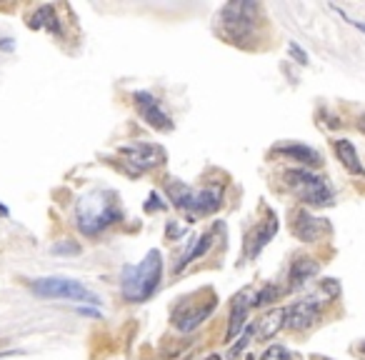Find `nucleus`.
<instances>
[{"label":"nucleus","mask_w":365,"mask_h":360,"mask_svg":"<svg viewBox=\"0 0 365 360\" xmlns=\"http://www.w3.org/2000/svg\"><path fill=\"white\" fill-rule=\"evenodd\" d=\"M120 278H123L120 280L123 295L131 303L148 300L153 293L158 291L160 280H163V256H160V250H148V256L138 265H125Z\"/></svg>","instance_id":"f257e3e1"},{"label":"nucleus","mask_w":365,"mask_h":360,"mask_svg":"<svg viewBox=\"0 0 365 360\" xmlns=\"http://www.w3.org/2000/svg\"><path fill=\"white\" fill-rule=\"evenodd\" d=\"M78 228L85 236H96L103 228L120 221V210H118L115 201H105V193H93L80 198L78 203Z\"/></svg>","instance_id":"f03ea898"},{"label":"nucleus","mask_w":365,"mask_h":360,"mask_svg":"<svg viewBox=\"0 0 365 360\" xmlns=\"http://www.w3.org/2000/svg\"><path fill=\"white\" fill-rule=\"evenodd\" d=\"M168 198L173 201L175 208L190 210L195 215H213L223 205V190L221 188H203V190H190L183 183L170 180L166 188Z\"/></svg>","instance_id":"7ed1b4c3"},{"label":"nucleus","mask_w":365,"mask_h":360,"mask_svg":"<svg viewBox=\"0 0 365 360\" xmlns=\"http://www.w3.org/2000/svg\"><path fill=\"white\" fill-rule=\"evenodd\" d=\"M285 178V185L298 195V201H303L305 205H331L333 203V190L331 185L325 183V178L310 173L308 168H290L283 173Z\"/></svg>","instance_id":"20e7f679"},{"label":"nucleus","mask_w":365,"mask_h":360,"mask_svg":"<svg viewBox=\"0 0 365 360\" xmlns=\"http://www.w3.org/2000/svg\"><path fill=\"white\" fill-rule=\"evenodd\" d=\"M30 291L41 298H63V300H78V303L98 305V295L88 291L83 283L70 280V278H38L30 280Z\"/></svg>","instance_id":"39448f33"},{"label":"nucleus","mask_w":365,"mask_h":360,"mask_svg":"<svg viewBox=\"0 0 365 360\" xmlns=\"http://www.w3.org/2000/svg\"><path fill=\"white\" fill-rule=\"evenodd\" d=\"M255 13H258V5L255 3H230L221 10V23L225 35L233 43L248 41L253 35V25H255Z\"/></svg>","instance_id":"423d86ee"},{"label":"nucleus","mask_w":365,"mask_h":360,"mask_svg":"<svg viewBox=\"0 0 365 360\" xmlns=\"http://www.w3.org/2000/svg\"><path fill=\"white\" fill-rule=\"evenodd\" d=\"M320 313V303L316 298L298 300V303L283 308V328L285 330H308L318 320Z\"/></svg>","instance_id":"0eeeda50"},{"label":"nucleus","mask_w":365,"mask_h":360,"mask_svg":"<svg viewBox=\"0 0 365 360\" xmlns=\"http://www.w3.org/2000/svg\"><path fill=\"white\" fill-rule=\"evenodd\" d=\"M120 155L135 170H153L166 160V150L160 146H153V143H135V146L120 148Z\"/></svg>","instance_id":"6e6552de"},{"label":"nucleus","mask_w":365,"mask_h":360,"mask_svg":"<svg viewBox=\"0 0 365 360\" xmlns=\"http://www.w3.org/2000/svg\"><path fill=\"white\" fill-rule=\"evenodd\" d=\"M133 98H135V105H138V111H140V115H143V120L151 125V128H155V131H173L170 115H168V113L160 108V103L151 95V93H143V90H138V93H135Z\"/></svg>","instance_id":"1a4fd4ad"},{"label":"nucleus","mask_w":365,"mask_h":360,"mask_svg":"<svg viewBox=\"0 0 365 360\" xmlns=\"http://www.w3.org/2000/svg\"><path fill=\"white\" fill-rule=\"evenodd\" d=\"M276 230H278L276 213H268V223H265V225H255L248 233V238H245V250H243V256H241L243 263H245V260H255L258 253L268 245L270 238L276 236Z\"/></svg>","instance_id":"9d476101"},{"label":"nucleus","mask_w":365,"mask_h":360,"mask_svg":"<svg viewBox=\"0 0 365 360\" xmlns=\"http://www.w3.org/2000/svg\"><path fill=\"white\" fill-rule=\"evenodd\" d=\"M290 230H293V236L298 240L303 243H316L318 238L323 236L325 230V223L316 215H310L308 210H296L293 213V221H290Z\"/></svg>","instance_id":"9b49d317"},{"label":"nucleus","mask_w":365,"mask_h":360,"mask_svg":"<svg viewBox=\"0 0 365 360\" xmlns=\"http://www.w3.org/2000/svg\"><path fill=\"white\" fill-rule=\"evenodd\" d=\"M333 148H335V155H338V160H340V166H343L348 173L365 178V166L360 163L358 150H355V146H353L351 140L338 138V140H333Z\"/></svg>","instance_id":"f8f14e48"},{"label":"nucleus","mask_w":365,"mask_h":360,"mask_svg":"<svg viewBox=\"0 0 365 360\" xmlns=\"http://www.w3.org/2000/svg\"><path fill=\"white\" fill-rule=\"evenodd\" d=\"M218 230H221V223H218V225H213V228L208 230V233L198 236L195 240H190V250H188L186 256H183V258L178 260V265H175V273H180V270L186 268V265H190L193 260H198V258L206 256L208 250L213 248V243H215V236H218Z\"/></svg>","instance_id":"ddd939ff"},{"label":"nucleus","mask_w":365,"mask_h":360,"mask_svg":"<svg viewBox=\"0 0 365 360\" xmlns=\"http://www.w3.org/2000/svg\"><path fill=\"white\" fill-rule=\"evenodd\" d=\"M248 311H250V303H248V293H238L230 303V323H228V333H225V343L243 333L245 328V318H248Z\"/></svg>","instance_id":"4468645a"},{"label":"nucleus","mask_w":365,"mask_h":360,"mask_svg":"<svg viewBox=\"0 0 365 360\" xmlns=\"http://www.w3.org/2000/svg\"><path fill=\"white\" fill-rule=\"evenodd\" d=\"M215 311V300H210V303L203 308H195V311H188V308H178V311L173 313V320H175V328H180V330H193V328H198L203 320L210 315V313Z\"/></svg>","instance_id":"2eb2a0df"},{"label":"nucleus","mask_w":365,"mask_h":360,"mask_svg":"<svg viewBox=\"0 0 365 360\" xmlns=\"http://www.w3.org/2000/svg\"><path fill=\"white\" fill-rule=\"evenodd\" d=\"M318 273V263L313 258H296L293 265H290V273H288V280H290V288L296 291V288H303L308 283L310 278Z\"/></svg>","instance_id":"dca6fc26"},{"label":"nucleus","mask_w":365,"mask_h":360,"mask_svg":"<svg viewBox=\"0 0 365 360\" xmlns=\"http://www.w3.org/2000/svg\"><path fill=\"white\" fill-rule=\"evenodd\" d=\"M278 155H283V158H293L298 160V163H303L305 168H318L320 163H323V158H320V153L313 150V148L308 146H278L276 148Z\"/></svg>","instance_id":"f3484780"},{"label":"nucleus","mask_w":365,"mask_h":360,"mask_svg":"<svg viewBox=\"0 0 365 360\" xmlns=\"http://www.w3.org/2000/svg\"><path fill=\"white\" fill-rule=\"evenodd\" d=\"M41 25H45L50 33H60V23H58V15H56V10H53L50 5H43L41 10L35 13L33 23H30V28H41Z\"/></svg>","instance_id":"a211bd4d"},{"label":"nucleus","mask_w":365,"mask_h":360,"mask_svg":"<svg viewBox=\"0 0 365 360\" xmlns=\"http://www.w3.org/2000/svg\"><path fill=\"white\" fill-rule=\"evenodd\" d=\"M278 330H283V308H278V311L270 313L268 318L263 320V328H261L263 338H273Z\"/></svg>","instance_id":"6ab92c4d"},{"label":"nucleus","mask_w":365,"mask_h":360,"mask_svg":"<svg viewBox=\"0 0 365 360\" xmlns=\"http://www.w3.org/2000/svg\"><path fill=\"white\" fill-rule=\"evenodd\" d=\"M278 295H280V291H278L276 285H265V288L255 295V300L250 305H253V308H263V305H270L273 300H278Z\"/></svg>","instance_id":"aec40b11"},{"label":"nucleus","mask_w":365,"mask_h":360,"mask_svg":"<svg viewBox=\"0 0 365 360\" xmlns=\"http://www.w3.org/2000/svg\"><path fill=\"white\" fill-rule=\"evenodd\" d=\"M288 350L283 346H270V348H265L263 350V355H261V360H288Z\"/></svg>","instance_id":"412c9836"},{"label":"nucleus","mask_w":365,"mask_h":360,"mask_svg":"<svg viewBox=\"0 0 365 360\" xmlns=\"http://www.w3.org/2000/svg\"><path fill=\"white\" fill-rule=\"evenodd\" d=\"M253 333H255V326H245V330H243V335H241V343L233 348V355H238L243 350V348L248 346L250 343V338H253Z\"/></svg>","instance_id":"4be33fe9"},{"label":"nucleus","mask_w":365,"mask_h":360,"mask_svg":"<svg viewBox=\"0 0 365 360\" xmlns=\"http://www.w3.org/2000/svg\"><path fill=\"white\" fill-rule=\"evenodd\" d=\"M288 50H290V56L296 58L298 63H303V65H305V63H308V56H305V50H300V48H298L296 43H290V45H288Z\"/></svg>","instance_id":"5701e85b"},{"label":"nucleus","mask_w":365,"mask_h":360,"mask_svg":"<svg viewBox=\"0 0 365 360\" xmlns=\"http://www.w3.org/2000/svg\"><path fill=\"white\" fill-rule=\"evenodd\" d=\"M78 245H68V243H60V245H56L53 248V253H78Z\"/></svg>","instance_id":"b1692460"},{"label":"nucleus","mask_w":365,"mask_h":360,"mask_svg":"<svg viewBox=\"0 0 365 360\" xmlns=\"http://www.w3.org/2000/svg\"><path fill=\"white\" fill-rule=\"evenodd\" d=\"M358 128H360V131H363V133H365V115H363V118H360V120H358Z\"/></svg>","instance_id":"393cba45"},{"label":"nucleus","mask_w":365,"mask_h":360,"mask_svg":"<svg viewBox=\"0 0 365 360\" xmlns=\"http://www.w3.org/2000/svg\"><path fill=\"white\" fill-rule=\"evenodd\" d=\"M206 360H221V355H208Z\"/></svg>","instance_id":"a878e982"},{"label":"nucleus","mask_w":365,"mask_h":360,"mask_svg":"<svg viewBox=\"0 0 365 360\" xmlns=\"http://www.w3.org/2000/svg\"><path fill=\"white\" fill-rule=\"evenodd\" d=\"M0 213H3V215H8V208H3V205H0Z\"/></svg>","instance_id":"bb28decb"},{"label":"nucleus","mask_w":365,"mask_h":360,"mask_svg":"<svg viewBox=\"0 0 365 360\" xmlns=\"http://www.w3.org/2000/svg\"><path fill=\"white\" fill-rule=\"evenodd\" d=\"M245 360H255V358H250V355H248V358H245Z\"/></svg>","instance_id":"cd10ccee"}]
</instances>
